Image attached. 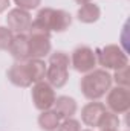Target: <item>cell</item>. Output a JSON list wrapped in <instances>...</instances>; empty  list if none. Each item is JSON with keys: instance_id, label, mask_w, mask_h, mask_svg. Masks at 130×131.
<instances>
[{"instance_id": "8992f818", "label": "cell", "mask_w": 130, "mask_h": 131, "mask_svg": "<svg viewBox=\"0 0 130 131\" xmlns=\"http://www.w3.org/2000/svg\"><path fill=\"white\" fill-rule=\"evenodd\" d=\"M55 90L48 81H38L32 87V102L37 110H51L55 102Z\"/></svg>"}, {"instance_id": "5b68a950", "label": "cell", "mask_w": 130, "mask_h": 131, "mask_svg": "<svg viewBox=\"0 0 130 131\" xmlns=\"http://www.w3.org/2000/svg\"><path fill=\"white\" fill-rule=\"evenodd\" d=\"M28 55L29 60L37 58L41 60L51 53V35L43 32H35V31H28Z\"/></svg>"}, {"instance_id": "4fadbf2b", "label": "cell", "mask_w": 130, "mask_h": 131, "mask_svg": "<svg viewBox=\"0 0 130 131\" xmlns=\"http://www.w3.org/2000/svg\"><path fill=\"white\" fill-rule=\"evenodd\" d=\"M54 107H55V111L60 114L61 119L72 117L77 113V101L73 98H69V96H58V98H55Z\"/></svg>"}, {"instance_id": "8fae6325", "label": "cell", "mask_w": 130, "mask_h": 131, "mask_svg": "<svg viewBox=\"0 0 130 131\" xmlns=\"http://www.w3.org/2000/svg\"><path fill=\"white\" fill-rule=\"evenodd\" d=\"M9 53L17 60V61H26L29 60L28 55V35L26 34H17L12 37L9 47H8Z\"/></svg>"}, {"instance_id": "d4e9b609", "label": "cell", "mask_w": 130, "mask_h": 131, "mask_svg": "<svg viewBox=\"0 0 130 131\" xmlns=\"http://www.w3.org/2000/svg\"><path fill=\"white\" fill-rule=\"evenodd\" d=\"M101 131H119L118 128H103Z\"/></svg>"}, {"instance_id": "7c38bea8", "label": "cell", "mask_w": 130, "mask_h": 131, "mask_svg": "<svg viewBox=\"0 0 130 131\" xmlns=\"http://www.w3.org/2000/svg\"><path fill=\"white\" fill-rule=\"evenodd\" d=\"M46 79L52 87L61 89V87L66 85V82L69 79V69L49 64V67L46 69Z\"/></svg>"}, {"instance_id": "52a82bcc", "label": "cell", "mask_w": 130, "mask_h": 131, "mask_svg": "<svg viewBox=\"0 0 130 131\" xmlns=\"http://www.w3.org/2000/svg\"><path fill=\"white\" fill-rule=\"evenodd\" d=\"M70 66L80 73H89L97 66V57L89 46H78L70 57Z\"/></svg>"}, {"instance_id": "30bf717a", "label": "cell", "mask_w": 130, "mask_h": 131, "mask_svg": "<svg viewBox=\"0 0 130 131\" xmlns=\"http://www.w3.org/2000/svg\"><path fill=\"white\" fill-rule=\"evenodd\" d=\"M8 79L11 84L17 85V87H31L32 82V78H31V73H29V69L26 61H18V63H14V64L9 67L8 70Z\"/></svg>"}, {"instance_id": "e0dca14e", "label": "cell", "mask_w": 130, "mask_h": 131, "mask_svg": "<svg viewBox=\"0 0 130 131\" xmlns=\"http://www.w3.org/2000/svg\"><path fill=\"white\" fill-rule=\"evenodd\" d=\"M49 64H54V66H60V67H66L69 69L70 66V58L66 52H55L49 57Z\"/></svg>"}, {"instance_id": "9a60e30c", "label": "cell", "mask_w": 130, "mask_h": 131, "mask_svg": "<svg viewBox=\"0 0 130 131\" xmlns=\"http://www.w3.org/2000/svg\"><path fill=\"white\" fill-rule=\"evenodd\" d=\"M61 117L55 110H44L38 116V125L44 131H54L60 127Z\"/></svg>"}, {"instance_id": "9c48e42d", "label": "cell", "mask_w": 130, "mask_h": 131, "mask_svg": "<svg viewBox=\"0 0 130 131\" xmlns=\"http://www.w3.org/2000/svg\"><path fill=\"white\" fill-rule=\"evenodd\" d=\"M106 111H107V108H106L104 104H101V102H89L81 108V121L87 127L99 128Z\"/></svg>"}, {"instance_id": "d6986e66", "label": "cell", "mask_w": 130, "mask_h": 131, "mask_svg": "<svg viewBox=\"0 0 130 131\" xmlns=\"http://www.w3.org/2000/svg\"><path fill=\"white\" fill-rule=\"evenodd\" d=\"M14 37V32L6 26H0V50H8L9 43Z\"/></svg>"}, {"instance_id": "ba28073f", "label": "cell", "mask_w": 130, "mask_h": 131, "mask_svg": "<svg viewBox=\"0 0 130 131\" xmlns=\"http://www.w3.org/2000/svg\"><path fill=\"white\" fill-rule=\"evenodd\" d=\"M32 23V17L29 14V11L20 9V8H14L8 12L6 17V25L8 29H11L12 32L15 34H25L29 31Z\"/></svg>"}, {"instance_id": "7402d4cb", "label": "cell", "mask_w": 130, "mask_h": 131, "mask_svg": "<svg viewBox=\"0 0 130 131\" xmlns=\"http://www.w3.org/2000/svg\"><path fill=\"white\" fill-rule=\"evenodd\" d=\"M14 3L17 5V8L25 9V11H31L38 8V5L41 3V0H14Z\"/></svg>"}, {"instance_id": "3957f363", "label": "cell", "mask_w": 130, "mask_h": 131, "mask_svg": "<svg viewBox=\"0 0 130 131\" xmlns=\"http://www.w3.org/2000/svg\"><path fill=\"white\" fill-rule=\"evenodd\" d=\"M97 57V63L103 66L104 70L112 69V70H119L123 67L129 66V58L124 49L118 44H107L104 47H98L94 50Z\"/></svg>"}, {"instance_id": "7a4b0ae2", "label": "cell", "mask_w": 130, "mask_h": 131, "mask_svg": "<svg viewBox=\"0 0 130 131\" xmlns=\"http://www.w3.org/2000/svg\"><path fill=\"white\" fill-rule=\"evenodd\" d=\"M112 75L104 69H94L81 78L80 89L84 98L98 101L112 89Z\"/></svg>"}, {"instance_id": "ac0fdd59", "label": "cell", "mask_w": 130, "mask_h": 131, "mask_svg": "<svg viewBox=\"0 0 130 131\" xmlns=\"http://www.w3.org/2000/svg\"><path fill=\"white\" fill-rule=\"evenodd\" d=\"M119 127V119H118V116L115 114V113H112V111H106V114H104V117H103V121H101V125H99V130H103V128H118Z\"/></svg>"}, {"instance_id": "ffe728a7", "label": "cell", "mask_w": 130, "mask_h": 131, "mask_svg": "<svg viewBox=\"0 0 130 131\" xmlns=\"http://www.w3.org/2000/svg\"><path fill=\"white\" fill-rule=\"evenodd\" d=\"M129 66L123 67L119 70H115V76H112V79H115V82L121 87H129Z\"/></svg>"}, {"instance_id": "484cf974", "label": "cell", "mask_w": 130, "mask_h": 131, "mask_svg": "<svg viewBox=\"0 0 130 131\" xmlns=\"http://www.w3.org/2000/svg\"><path fill=\"white\" fill-rule=\"evenodd\" d=\"M80 131H92V130H80Z\"/></svg>"}, {"instance_id": "cb8c5ba5", "label": "cell", "mask_w": 130, "mask_h": 131, "mask_svg": "<svg viewBox=\"0 0 130 131\" xmlns=\"http://www.w3.org/2000/svg\"><path fill=\"white\" fill-rule=\"evenodd\" d=\"M75 2H77L78 5H81V6H83V5H86V3H90L92 0H75Z\"/></svg>"}, {"instance_id": "277c9868", "label": "cell", "mask_w": 130, "mask_h": 131, "mask_svg": "<svg viewBox=\"0 0 130 131\" xmlns=\"http://www.w3.org/2000/svg\"><path fill=\"white\" fill-rule=\"evenodd\" d=\"M107 108L115 114H124L130 110V92L129 87L116 85L107 92L106 96Z\"/></svg>"}, {"instance_id": "6da1fadb", "label": "cell", "mask_w": 130, "mask_h": 131, "mask_svg": "<svg viewBox=\"0 0 130 131\" xmlns=\"http://www.w3.org/2000/svg\"><path fill=\"white\" fill-rule=\"evenodd\" d=\"M70 25H72V15L69 12L63 9L43 8L37 12L29 31L51 35V32H64Z\"/></svg>"}, {"instance_id": "4316f807", "label": "cell", "mask_w": 130, "mask_h": 131, "mask_svg": "<svg viewBox=\"0 0 130 131\" xmlns=\"http://www.w3.org/2000/svg\"><path fill=\"white\" fill-rule=\"evenodd\" d=\"M54 131H60V130H54Z\"/></svg>"}, {"instance_id": "44dd1931", "label": "cell", "mask_w": 130, "mask_h": 131, "mask_svg": "<svg viewBox=\"0 0 130 131\" xmlns=\"http://www.w3.org/2000/svg\"><path fill=\"white\" fill-rule=\"evenodd\" d=\"M60 131H80L81 127H80V122L72 119V117H66L63 122H60V127H58Z\"/></svg>"}, {"instance_id": "2e32d148", "label": "cell", "mask_w": 130, "mask_h": 131, "mask_svg": "<svg viewBox=\"0 0 130 131\" xmlns=\"http://www.w3.org/2000/svg\"><path fill=\"white\" fill-rule=\"evenodd\" d=\"M26 64H28V69H29V73H31V78H32L34 84L44 79L48 66H46V63L43 60L31 58V60H26Z\"/></svg>"}, {"instance_id": "603a6c76", "label": "cell", "mask_w": 130, "mask_h": 131, "mask_svg": "<svg viewBox=\"0 0 130 131\" xmlns=\"http://www.w3.org/2000/svg\"><path fill=\"white\" fill-rule=\"evenodd\" d=\"M8 6H9V0H0V12L6 11Z\"/></svg>"}, {"instance_id": "5bb4252c", "label": "cell", "mask_w": 130, "mask_h": 131, "mask_svg": "<svg viewBox=\"0 0 130 131\" xmlns=\"http://www.w3.org/2000/svg\"><path fill=\"white\" fill-rule=\"evenodd\" d=\"M99 15H101V9H99V6L95 5L94 2L83 5V6L78 9V12H77L78 20H80L81 23H86V25H90V23L98 21Z\"/></svg>"}]
</instances>
